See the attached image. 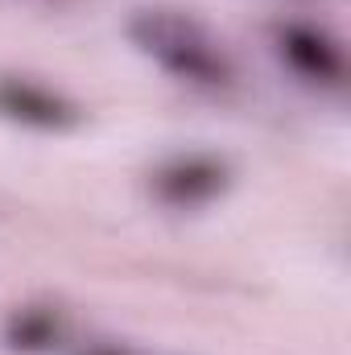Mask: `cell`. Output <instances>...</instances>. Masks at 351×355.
<instances>
[{
  "label": "cell",
  "instance_id": "6da1fadb",
  "mask_svg": "<svg viewBox=\"0 0 351 355\" xmlns=\"http://www.w3.org/2000/svg\"><path fill=\"white\" fill-rule=\"evenodd\" d=\"M132 46L170 79L198 91H223L232 87L236 67L223 42L190 12L182 8H141L128 21Z\"/></svg>",
  "mask_w": 351,
  "mask_h": 355
},
{
  "label": "cell",
  "instance_id": "7a4b0ae2",
  "mask_svg": "<svg viewBox=\"0 0 351 355\" xmlns=\"http://www.w3.org/2000/svg\"><path fill=\"white\" fill-rule=\"evenodd\" d=\"M0 120L25 132L62 137L83 124V107L62 87H50L33 75H0Z\"/></svg>",
  "mask_w": 351,
  "mask_h": 355
},
{
  "label": "cell",
  "instance_id": "3957f363",
  "mask_svg": "<svg viewBox=\"0 0 351 355\" xmlns=\"http://www.w3.org/2000/svg\"><path fill=\"white\" fill-rule=\"evenodd\" d=\"M149 190L170 211H203L232 190V166L219 153H174L149 174Z\"/></svg>",
  "mask_w": 351,
  "mask_h": 355
},
{
  "label": "cell",
  "instance_id": "277c9868",
  "mask_svg": "<svg viewBox=\"0 0 351 355\" xmlns=\"http://www.w3.org/2000/svg\"><path fill=\"white\" fill-rule=\"evenodd\" d=\"M273 46H277L281 62H285L298 79H306V83L339 87L343 75H348L343 46H339L327 29H314V25H302V21H285V25H277Z\"/></svg>",
  "mask_w": 351,
  "mask_h": 355
},
{
  "label": "cell",
  "instance_id": "5b68a950",
  "mask_svg": "<svg viewBox=\"0 0 351 355\" xmlns=\"http://www.w3.org/2000/svg\"><path fill=\"white\" fill-rule=\"evenodd\" d=\"M67 331H71V322L54 302H25V306L8 310L0 339L17 355H50L67 343Z\"/></svg>",
  "mask_w": 351,
  "mask_h": 355
},
{
  "label": "cell",
  "instance_id": "8992f818",
  "mask_svg": "<svg viewBox=\"0 0 351 355\" xmlns=\"http://www.w3.org/2000/svg\"><path fill=\"white\" fill-rule=\"evenodd\" d=\"M79 355H132V352H124V347H116V343H91V347H83Z\"/></svg>",
  "mask_w": 351,
  "mask_h": 355
}]
</instances>
